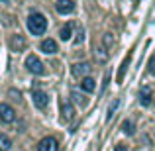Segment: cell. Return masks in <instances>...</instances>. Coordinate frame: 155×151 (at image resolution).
I'll return each mask as SVG.
<instances>
[{"label":"cell","instance_id":"3957f363","mask_svg":"<svg viewBox=\"0 0 155 151\" xmlns=\"http://www.w3.org/2000/svg\"><path fill=\"white\" fill-rule=\"evenodd\" d=\"M16 120V112L10 104H0V122L2 124H12Z\"/></svg>","mask_w":155,"mask_h":151},{"label":"cell","instance_id":"277c9868","mask_svg":"<svg viewBox=\"0 0 155 151\" xmlns=\"http://www.w3.org/2000/svg\"><path fill=\"white\" fill-rule=\"evenodd\" d=\"M31 100H34V104L38 106L39 110H43L47 104H49V96H47L43 90H31Z\"/></svg>","mask_w":155,"mask_h":151},{"label":"cell","instance_id":"8992f818","mask_svg":"<svg viewBox=\"0 0 155 151\" xmlns=\"http://www.w3.org/2000/svg\"><path fill=\"white\" fill-rule=\"evenodd\" d=\"M140 104L141 106H151L153 104V88L149 84H145L140 90Z\"/></svg>","mask_w":155,"mask_h":151},{"label":"cell","instance_id":"603a6c76","mask_svg":"<svg viewBox=\"0 0 155 151\" xmlns=\"http://www.w3.org/2000/svg\"><path fill=\"white\" fill-rule=\"evenodd\" d=\"M4 2H6V0H4Z\"/></svg>","mask_w":155,"mask_h":151},{"label":"cell","instance_id":"ac0fdd59","mask_svg":"<svg viewBox=\"0 0 155 151\" xmlns=\"http://www.w3.org/2000/svg\"><path fill=\"white\" fill-rule=\"evenodd\" d=\"M71 96L75 98V102H79V104H87V98H84L83 94H79L77 90H73V92H71Z\"/></svg>","mask_w":155,"mask_h":151},{"label":"cell","instance_id":"30bf717a","mask_svg":"<svg viewBox=\"0 0 155 151\" xmlns=\"http://www.w3.org/2000/svg\"><path fill=\"white\" fill-rule=\"evenodd\" d=\"M39 49H41L43 53H47V55L57 53V43H55V39H43V41L39 43Z\"/></svg>","mask_w":155,"mask_h":151},{"label":"cell","instance_id":"9c48e42d","mask_svg":"<svg viewBox=\"0 0 155 151\" xmlns=\"http://www.w3.org/2000/svg\"><path fill=\"white\" fill-rule=\"evenodd\" d=\"M61 114H63V120L65 122H71L73 116H75V108H73V104L69 100H65L63 104H61Z\"/></svg>","mask_w":155,"mask_h":151},{"label":"cell","instance_id":"2e32d148","mask_svg":"<svg viewBox=\"0 0 155 151\" xmlns=\"http://www.w3.org/2000/svg\"><path fill=\"white\" fill-rule=\"evenodd\" d=\"M128 65H130V55L124 59V63H122V67H120V73H118V83L124 80V73H126V69H128Z\"/></svg>","mask_w":155,"mask_h":151},{"label":"cell","instance_id":"5bb4252c","mask_svg":"<svg viewBox=\"0 0 155 151\" xmlns=\"http://www.w3.org/2000/svg\"><path fill=\"white\" fill-rule=\"evenodd\" d=\"M71 31H73V24H67V26L65 28H61V39H63V41H69V39H71Z\"/></svg>","mask_w":155,"mask_h":151},{"label":"cell","instance_id":"7a4b0ae2","mask_svg":"<svg viewBox=\"0 0 155 151\" xmlns=\"http://www.w3.org/2000/svg\"><path fill=\"white\" fill-rule=\"evenodd\" d=\"M26 67L30 73H34V75H45V65L39 61V57L35 55H28L26 57Z\"/></svg>","mask_w":155,"mask_h":151},{"label":"cell","instance_id":"ffe728a7","mask_svg":"<svg viewBox=\"0 0 155 151\" xmlns=\"http://www.w3.org/2000/svg\"><path fill=\"white\" fill-rule=\"evenodd\" d=\"M147 71L151 73V75H155V55L149 59V63H147Z\"/></svg>","mask_w":155,"mask_h":151},{"label":"cell","instance_id":"ba28073f","mask_svg":"<svg viewBox=\"0 0 155 151\" xmlns=\"http://www.w3.org/2000/svg\"><path fill=\"white\" fill-rule=\"evenodd\" d=\"M91 69H92L91 63H75L71 71H73V75H75V77H83V79H84V77L91 73Z\"/></svg>","mask_w":155,"mask_h":151},{"label":"cell","instance_id":"7c38bea8","mask_svg":"<svg viewBox=\"0 0 155 151\" xmlns=\"http://www.w3.org/2000/svg\"><path fill=\"white\" fill-rule=\"evenodd\" d=\"M81 88H83L84 92H94L96 90V80L91 79V77H84V79L81 80Z\"/></svg>","mask_w":155,"mask_h":151},{"label":"cell","instance_id":"8fae6325","mask_svg":"<svg viewBox=\"0 0 155 151\" xmlns=\"http://www.w3.org/2000/svg\"><path fill=\"white\" fill-rule=\"evenodd\" d=\"M10 47H12V51H22L24 47H26V39H24L22 35H14V38L10 39Z\"/></svg>","mask_w":155,"mask_h":151},{"label":"cell","instance_id":"d6986e66","mask_svg":"<svg viewBox=\"0 0 155 151\" xmlns=\"http://www.w3.org/2000/svg\"><path fill=\"white\" fill-rule=\"evenodd\" d=\"M104 47H110V45H112V43H114V38H112V35H110V34H104Z\"/></svg>","mask_w":155,"mask_h":151},{"label":"cell","instance_id":"5b68a950","mask_svg":"<svg viewBox=\"0 0 155 151\" xmlns=\"http://www.w3.org/2000/svg\"><path fill=\"white\" fill-rule=\"evenodd\" d=\"M38 151H59V143L55 137H43L38 143Z\"/></svg>","mask_w":155,"mask_h":151},{"label":"cell","instance_id":"44dd1931","mask_svg":"<svg viewBox=\"0 0 155 151\" xmlns=\"http://www.w3.org/2000/svg\"><path fill=\"white\" fill-rule=\"evenodd\" d=\"M118 108V100L116 102H114V104L112 106H110V108H108V116H106V118H108V120H110V118H112V114H114V110H116Z\"/></svg>","mask_w":155,"mask_h":151},{"label":"cell","instance_id":"9a60e30c","mask_svg":"<svg viewBox=\"0 0 155 151\" xmlns=\"http://www.w3.org/2000/svg\"><path fill=\"white\" fill-rule=\"evenodd\" d=\"M122 132H124V133H128V136H134V132H136V126H134V122L126 120L124 124H122Z\"/></svg>","mask_w":155,"mask_h":151},{"label":"cell","instance_id":"6da1fadb","mask_svg":"<svg viewBox=\"0 0 155 151\" xmlns=\"http://www.w3.org/2000/svg\"><path fill=\"white\" fill-rule=\"evenodd\" d=\"M28 30H30L34 35L45 34V30H47V20H45V16L39 14V12L30 14V18H28Z\"/></svg>","mask_w":155,"mask_h":151},{"label":"cell","instance_id":"7402d4cb","mask_svg":"<svg viewBox=\"0 0 155 151\" xmlns=\"http://www.w3.org/2000/svg\"><path fill=\"white\" fill-rule=\"evenodd\" d=\"M114 151H128V149H126V147H124V145H122V143H118L116 147H114Z\"/></svg>","mask_w":155,"mask_h":151},{"label":"cell","instance_id":"e0dca14e","mask_svg":"<svg viewBox=\"0 0 155 151\" xmlns=\"http://www.w3.org/2000/svg\"><path fill=\"white\" fill-rule=\"evenodd\" d=\"M94 55H96V59H98L100 63H104V61L108 59V53H106V49H104V47H100V49H96V51H94Z\"/></svg>","mask_w":155,"mask_h":151},{"label":"cell","instance_id":"52a82bcc","mask_svg":"<svg viewBox=\"0 0 155 151\" xmlns=\"http://www.w3.org/2000/svg\"><path fill=\"white\" fill-rule=\"evenodd\" d=\"M55 10L59 12V14H71V12L75 10V2H73V0H57Z\"/></svg>","mask_w":155,"mask_h":151},{"label":"cell","instance_id":"4fadbf2b","mask_svg":"<svg viewBox=\"0 0 155 151\" xmlns=\"http://www.w3.org/2000/svg\"><path fill=\"white\" fill-rule=\"evenodd\" d=\"M12 149V140L8 136H0V151H10Z\"/></svg>","mask_w":155,"mask_h":151}]
</instances>
